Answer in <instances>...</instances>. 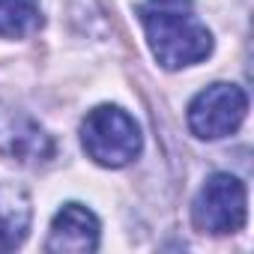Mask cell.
Masks as SVG:
<instances>
[{"label":"cell","instance_id":"cell-6","mask_svg":"<svg viewBox=\"0 0 254 254\" xmlns=\"http://www.w3.org/2000/svg\"><path fill=\"white\" fill-rule=\"evenodd\" d=\"M48 251L54 254H90L99 248V218L84 203H66L48 230Z\"/></svg>","mask_w":254,"mask_h":254},{"label":"cell","instance_id":"cell-3","mask_svg":"<svg viewBox=\"0 0 254 254\" xmlns=\"http://www.w3.org/2000/svg\"><path fill=\"white\" fill-rule=\"evenodd\" d=\"M191 218H194V227L203 230V233H236L245 227V218H248V191H245V183L233 174H212L194 203H191Z\"/></svg>","mask_w":254,"mask_h":254},{"label":"cell","instance_id":"cell-2","mask_svg":"<svg viewBox=\"0 0 254 254\" xmlns=\"http://www.w3.org/2000/svg\"><path fill=\"white\" fill-rule=\"evenodd\" d=\"M81 144L87 156L102 168H126L141 156V126L129 111L117 105L93 108L81 123Z\"/></svg>","mask_w":254,"mask_h":254},{"label":"cell","instance_id":"cell-5","mask_svg":"<svg viewBox=\"0 0 254 254\" xmlns=\"http://www.w3.org/2000/svg\"><path fill=\"white\" fill-rule=\"evenodd\" d=\"M0 156L21 165H42L54 159V141L24 114H6L0 120Z\"/></svg>","mask_w":254,"mask_h":254},{"label":"cell","instance_id":"cell-4","mask_svg":"<svg viewBox=\"0 0 254 254\" xmlns=\"http://www.w3.org/2000/svg\"><path fill=\"white\" fill-rule=\"evenodd\" d=\"M248 111V96L236 84H212L189 105V129L200 141H221L233 135Z\"/></svg>","mask_w":254,"mask_h":254},{"label":"cell","instance_id":"cell-7","mask_svg":"<svg viewBox=\"0 0 254 254\" xmlns=\"http://www.w3.org/2000/svg\"><path fill=\"white\" fill-rule=\"evenodd\" d=\"M30 194L15 183H0V251H15L30 230Z\"/></svg>","mask_w":254,"mask_h":254},{"label":"cell","instance_id":"cell-1","mask_svg":"<svg viewBox=\"0 0 254 254\" xmlns=\"http://www.w3.org/2000/svg\"><path fill=\"white\" fill-rule=\"evenodd\" d=\"M141 24L153 57L165 69H186L212 54V33L197 18L191 0H147Z\"/></svg>","mask_w":254,"mask_h":254},{"label":"cell","instance_id":"cell-8","mask_svg":"<svg viewBox=\"0 0 254 254\" xmlns=\"http://www.w3.org/2000/svg\"><path fill=\"white\" fill-rule=\"evenodd\" d=\"M42 27L39 0H0V36L24 39Z\"/></svg>","mask_w":254,"mask_h":254}]
</instances>
